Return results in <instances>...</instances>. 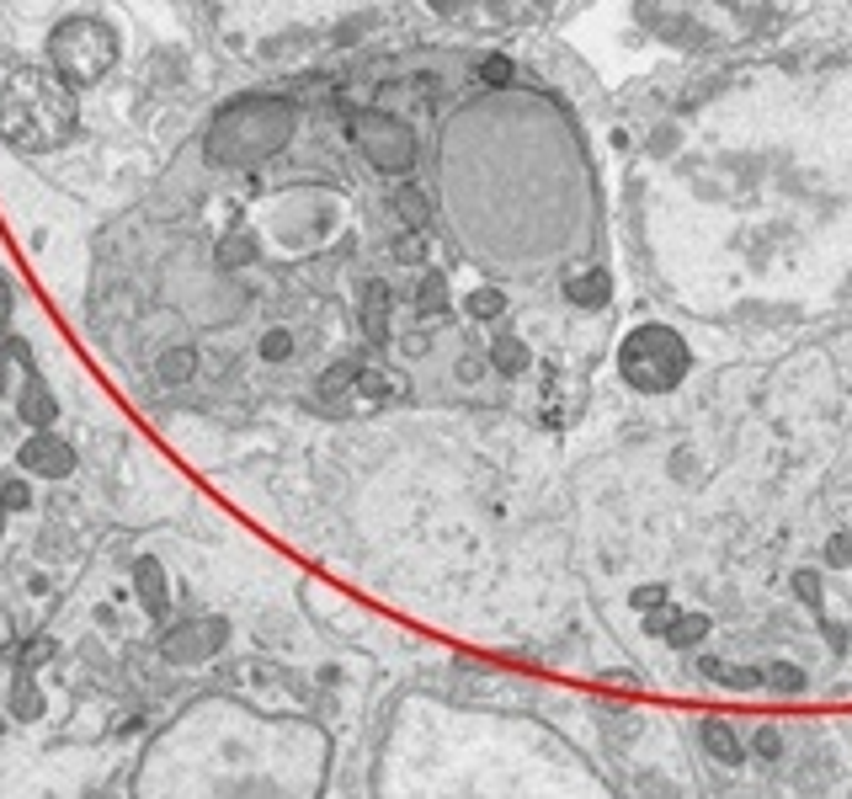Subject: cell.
Instances as JSON below:
<instances>
[{
    "mask_svg": "<svg viewBox=\"0 0 852 799\" xmlns=\"http://www.w3.org/2000/svg\"><path fill=\"white\" fill-rule=\"evenodd\" d=\"M75 128H80V101H75V86L53 65L49 70L22 65V70L6 75V86H0V139L6 145L43 155V149L70 145Z\"/></svg>",
    "mask_w": 852,
    "mask_h": 799,
    "instance_id": "6da1fadb",
    "label": "cell"
},
{
    "mask_svg": "<svg viewBox=\"0 0 852 799\" xmlns=\"http://www.w3.org/2000/svg\"><path fill=\"white\" fill-rule=\"evenodd\" d=\"M298 134V107L283 97H245L224 107L203 134V155L214 166H262Z\"/></svg>",
    "mask_w": 852,
    "mask_h": 799,
    "instance_id": "7a4b0ae2",
    "label": "cell"
},
{
    "mask_svg": "<svg viewBox=\"0 0 852 799\" xmlns=\"http://www.w3.org/2000/svg\"><path fill=\"white\" fill-rule=\"evenodd\" d=\"M687 368H693V352H687V341L672 331V325H634L629 337L618 341V373L629 379L639 394H666V389H677L687 379Z\"/></svg>",
    "mask_w": 852,
    "mask_h": 799,
    "instance_id": "3957f363",
    "label": "cell"
},
{
    "mask_svg": "<svg viewBox=\"0 0 852 799\" xmlns=\"http://www.w3.org/2000/svg\"><path fill=\"white\" fill-rule=\"evenodd\" d=\"M49 65L70 80L75 91L80 86H97L118 65V32L101 22V17H65L49 32Z\"/></svg>",
    "mask_w": 852,
    "mask_h": 799,
    "instance_id": "277c9868",
    "label": "cell"
},
{
    "mask_svg": "<svg viewBox=\"0 0 852 799\" xmlns=\"http://www.w3.org/2000/svg\"><path fill=\"white\" fill-rule=\"evenodd\" d=\"M346 139L358 145L368 166L384 170V176L415 170V128L405 118H394V113H358L346 123Z\"/></svg>",
    "mask_w": 852,
    "mask_h": 799,
    "instance_id": "5b68a950",
    "label": "cell"
},
{
    "mask_svg": "<svg viewBox=\"0 0 852 799\" xmlns=\"http://www.w3.org/2000/svg\"><path fill=\"white\" fill-rule=\"evenodd\" d=\"M27 475H43V480H65L75 475V448L65 437H53L49 427H32V437L22 442V454H17Z\"/></svg>",
    "mask_w": 852,
    "mask_h": 799,
    "instance_id": "8992f818",
    "label": "cell"
},
{
    "mask_svg": "<svg viewBox=\"0 0 852 799\" xmlns=\"http://www.w3.org/2000/svg\"><path fill=\"white\" fill-rule=\"evenodd\" d=\"M224 645V624L219 618H197V624H182L176 634L160 640V655H166L170 666H193L203 655H214Z\"/></svg>",
    "mask_w": 852,
    "mask_h": 799,
    "instance_id": "52a82bcc",
    "label": "cell"
},
{
    "mask_svg": "<svg viewBox=\"0 0 852 799\" xmlns=\"http://www.w3.org/2000/svg\"><path fill=\"white\" fill-rule=\"evenodd\" d=\"M27 427H53V416H59V400H53V389L43 384V373L32 368L27 358V384H22V411H17Z\"/></svg>",
    "mask_w": 852,
    "mask_h": 799,
    "instance_id": "ba28073f",
    "label": "cell"
},
{
    "mask_svg": "<svg viewBox=\"0 0 852 799\" xmlns=\"http://www.w3.org/2000/svg\"><path fill=\"white\" fill-rule=\"evenodd\" d=\"M698 741H704L708 757H714V762H725V768H735V762L746 757V747H741L735 725H725V720H704V725H698Z\"/></svg>",
    "mask_w": 852,
    "mask_h": 799,
    "instance_id": "9c48e42d",
    "label": "cell"
},
{
    "mask_svg": "<svg viewBox=\"0 0 852 799\" xmlns=\"http://www.w3.org/2000/svg\"><path fill=\"white\" fill-rule=\"evenodd\" d=\"M193 373H197L193 347H170V352H160V363H155V379H160V384H187Z\"/></svg>",
    "mask_w": 852,
    "mask_h": 799,
    "instance_id": "30bf717a",
    "label": "cell"
},
{
    "mask_svg": "<svg viewBox=\"0 0 852 799\" xmlns=\"http://www.w3.org/2000/svg\"><path fill=\"white\" fill-rule=\"evenodd\" d=\"M134 582H139V597H145L149 613H166V576H160L155 559H139L134 565Z\"/></svg>",
    "mask_w": 852,
    "mask_h": 799,
    "instance_id": "8fae6325",
    "label": "cell"
},
{
    "mask_svg": "<svg viewBox=\"0 0 852 799\" xmlns=\"http://www.w3.org/2000/svg\"><path fill=\"white\" fill-rule=\"evenodd\" d=\"M565 293H570L576 304H586V310H591V304H603V299H608V277H603V272H581L576 283H565Z\"/></svg>",
    "mask_w": 852,
    "mask_h": 799,
    "instance_id": "7c38bea8",
    "label": "cell"
},
{
    "mask_svg": "<svg viewBox=\"0 0 852 799\" xmlns=\"http://www.w3.org/2000/svg\"><path fill=\"white\" fill-rule=\"evenodd\" d=\"M394 214L405 218V224H427L432 203H427V193H421V187H400V193H394Z\"/></svg>",
    "mask_w": 852,
    "mask_h": 799,
    "instance_id": "4fadbf2b",
    "label": "cell"
},
{
    "mask_svg": "<svg viewBox=\"0 0 852 799\" xmlns=\"http://www.w3.org/2000/svg\"><path fill=\"white\" fill-rule=\"evenodd\" d=\"M363 320H368V331H373V337H384V331H390V325H384V320H390V289H384V283H373V289H368Z\"/></svg>",
    "mask_w": 852,
    "mask_h": 799,
    "instance_id": "5bb4252c",
    "label": "cell"
},
{
    "mask_svg": "<svg viewBox=\"0 0 852 799\" xmlns=\"http://www.w3.org/2000/svg\"><path fill=\"white\" fill-rule=\"evenodd\" d=\"M32 507V496H27L22 480H0V511H27Z\"/></svg>",
    "mask_w": 852,
    "mask_h": 799,
    "instance_id": "9a60e30c",
    "label": "cell"
},
{
    "mask_svg": "<svg viewBox=\"0 0 852 799\" xmlns=\"http://www.w3.org/2000/svg\"><path fill=\"white\" fill-rule=\"evenodd\" d=\"M288 352H293V337H288V331H267V337H262V358H267V363H283Z\"/></svg>",
    "mask_w": 852,
    "mask_h": 799,
    "instance_id": "2e32d148",
    "label": "cell"
},
{
    "mask_svg": "<svg viewBox=\"0 0 852 799\" xmlns=\"http://www.w3.org/2000/svg\"><path fill=\"white\" fill-rule=\"evenodd\" d=\"M432 310H442V277L421 283V315H432Z\"/></svg>",
    "mask_w": 852,
    "mask_h": 799,
    "instance_id": "e0dca14e",
    "label": "cell"
},
{
    "mask_svg": "<svg viewBox=\"0 0 852 799\" xmlns=\"http://www.w3.org/2000/svg\"><path fill=\"white\" fill-rule=\"evenodd\" d=\"M469 310H474V315H496V310H501V299H496V293H474V299H469Z\"/></svg>",
    "mask_w": 852,
    "mask_h": 799,
    "instance_id": "ac0fdd59",
    "label": "cell"
},
{
    "mask_svg": "<svg viewBox=\"0 0 852 799\" xmlns=\"http://www.w3.org/2000/svg\"><path fill=\"white\" fill-rule=\"evenodd\" d=\"M6 325H11V277H0V337H6Z\"/></svg>",
    "mask_w": 852,
    "mask_h": 799,
    "instance_id": "d6986e66",
    "label": "cell"
},
{
    "mask_svg": "<svg viewBox=\"0 0 852 799\" xmlns=\"http://www.w3.org/2000/svg\"><path fill=\"white\" fill-rule=\"evenodd\" d=\"M11 358H17V341L11 347L0 341V394H6V379H11Z\"/></svg>",
    "mask_w": 852,
    "mask_h": 799,
    "instance_id": "ffe728a7",
    "label": "cell"
},
{
    "mask_svg": "<svg viewBox=\"0 0 852 799\" xmlns=\"http://www.w3.org/2000/svg\"><path fill=\"white\" fill-rule=\"evenodd\" d=\"M11 645H17V634H11V624H6V618H0V655L11 651Z\"/></svg>",
    "mask_w": 852,
    "mask_h": 799,
    "instance_id": "44dd1931",
    "label": "cell"
}]
</instances>
